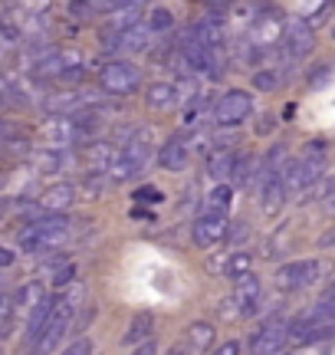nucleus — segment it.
Returning <instances> with one entry per match:
<instances>
[{"label":"nucleus","instance_id":"nucleus-1","mask_svg":"<svg viewBox=\"0 0 335 355\" xmlns=\"http://www.w3.org/2000/svg\"><path fill=\"white\" fill-rule=\"evenodd\" d=\"M69 217L66 214H46L39 217V220H33V224H26L24 230H20V247H24L26 254H43V250H50V247H56V243L63 241L66 234H69Z\"/></svg>","mask_w":335,"mask_h":355},{"label":"nucleus","instance_id":"nucleus-2","mask_svg":"<svg viewBox=\"0 0 335 355\" xmlns=\"http://www.w3.org/2000/svg\"><path fill=\"white\" fill-rule=\"evenodd\" d=\"M148 158H152V132L148 128H138L129 141H125V148L118 152L116 165H112V181H129L148 165Z\"/></svg>","mask_w":335,"mask_h":355},{"label":"nucleus","instance_id":"nucleus-3","mask_svg":"<svg viewBox=\"0 0 335 355\" xmlns=\"http://www.w3.org/2000/svg\"><path fill=\"white\" fill-rule=\"evenodd\" d=\"M289 319L283 316V313H273V316H266L263 322H260L257 336L250 339V349H253V355H276L280 352V345L289 339Z\"/></svg>","mask_w":335,"mask_h":355},{"label":"nucleus","instance_id":"nucleus-4","mask_svg":"<svg viewBox=\"0 0 335 355\" xmlns=\"http://www.w3.org/2000/svg\"><path fill=\"white\" fill-rule=\"evenodd\" d=\"M250 112H253V96L244 89H230L214 105V122H217V128H237Z\"/></svg>","mask_w":335,"mask_h":355},{"label":"nucleus","instance_id":"nucleus-5","mask_svg":"<svg viewBox=\"0 0 335 355\" xmlns=\"http://www.w3.org/2000/svg\"><path fill=\"white\" fill-rule=\"evenodd\" d=\"M99 83H102L105 92H112V96H132L135 89L142 86V69L132 63H105L102 73H99Z\"/></svg>","mask_w":335,"mask_h":355},{"label":"nucleus","instance_id":"nucleus-6","mask_svg":"<svg viewBox=\"0 0 335 355\" xmlns=\"http://www.w3.org/2000/svg\"><path fill=\"white\" fill-rule=\"evenodd\" d=\"M73 306L66 303L63 296H56V313H53L50 326H46V332H43V339L37 343V349L33 352L37 355H53V349L60 345V339H63L66 332H69V326H73Z\"/></svg>","mask_w":335,"mask_h":355},{"label":"nucleus","instance_id":"nucleus-7","mask_svg":"<svg viewBox=\"0 0 335 355\" xmlns=\"http://www.w3.org/2000/svg\"><path fill=\"white\" fill-rule=\"evenodd\" d=\"M319 277V260H293V263H283L276 270V286L280 290H302L316 283Z\"/></svg>","mask_w":335,"mask_h":355},{"label":"nucleus","instance_id":"nucleus-8","mask_svg":"<svg viewBox=\"0 0 335 355\" xmlns=\"http://www.w3.org/2000/svg\"><path fill=\"white\" fill-rule=\"evenodd\" d=\"M227 230H230V224H227V217L224 214L201 211V217L194 220V227H191V237H194V243H197L201 250H207V247H214V243L224 241V237H227Z\"/></svg>","mask_w":335,"mask_h":355},{"label":"nucleus","instance_id":"nucleus-9","mask_svg":"<svg viewBox=\"0 0 335 355\" xmlns=\"http://www.w3.org/2000/svg\"><path fill=\"white\" fill-rule=\"evenodd\" d=\"M312 43H316V37H312V30L306 26V20H302V17L286 20V33H283V46H280V50H283L289 60L306 56V53L312 50Z\"/></svg>","mask_w":335,"mask_h":355},{"label":"nucleus","instance_id":"nucleus-10","mask_svg":"<svg viewBox=\"0 0 335 355\" xmlns=\"http://www.w3.org/2000/svg\"><path fill=\"white\" fill-rule=\"evenodd\" d=\"M79 63H82V56H79L76 50H50L33 63V73H37V76H60L63 79L69 69H79Z\"/></svg>","mask_w":335,"mask_h":355},{"label":"nucleus","instance_id":"nucleus-11","mask_svg":"<svg viewBox=\"0 0 335 355\" xmlns=\"http://www.w3.org/2000/svg\"><path fill=\"white\" fill-rule=\"evenodd\" d=\"M283 33H286L283 17H257V20H253L250 43L260 46V50H273V46H283Z\"/></svg>","mask_w":335,"mask_h":355},{"label":"nucleus","instance_id":"nucleus-12","mask_svg":"<svg viewBox=\"0 0 335 355\" xmlns=\"http://www.w3.org/2000/svg\"><path fill=\"white\" fill-rule=\"evenodd\" d=\"M152 46V30L148 24H138L132 26L129 33H122V37H105V50L109 53H145Z\"/></svg>","mask_w":335,"mask_h":355},{"label":"nucleus","instance_id":"nucleus-13","mask_svg":"<svg viewBox=\"0 0 335 355\" xmlns=\"http://www.w3.org/2000/svg\"><path fill=\"white\" fill-rule=\"evenodd\" d=\"M43 139L50 141L53 148H60V152H63L66 145H76L79 128H76V122H73V115H53L50 122L43 125Z\"/></svg>","mask_w":335,"mask_h":355},{"label":"nucleus","instance_id":"nucleus-14","mask_svg":"<svg viewBox=\"0 0 335 355\" xmlns=\"http://www.w3.org/2000/svg\"><path fill=\"white\" fill-rule=\"evenodd\" d=\"M118 152H122V148H116L112 141H92L89 148L82 152V162L89 168V175H105V171H112Z\"/></svg>","mask_w":335,"mask_h":355},{"label":"nucleus","instance_id":"nucleus-15","mask_svg":"<svg viewBox=\"0 0 335 355\" xmlns=\"http://www.w3.org/2000/svg\"><path fill=\"white\" fill-rule=\"evenodd\" d=\"M260 300H263V286H260V279L253 277V273L233 283V303L240 306L244 316H253V313H257Z\"/></svg>","mask_w":335,"mask_h":355},{"label":"nucleus","instance_id":"nucleus-16","mask_svg":"<svg viewBox=\"0 0 335 355\" xmlns=\"http://www.w3.org/2000/svg\"><path fill=\"white\" fill-rule=\"evenodd\" d=\"M138 24H142V3H116V10L105 24V37H122Z\"/></svg>","mask_w":335,"mask_h":355},{"label":"nucleus","instance_id":"nucleus-17","mask_svg":"<svg viewBox=\"0 0 335 355\" xmlns=\"http://www.w3.org/2000/svg\"><path fill=\"white\" fill-rule=\"evenodd\" d=\"M76 194H79V191L73 188L69 181H60V184H50V188L43 191L37 204L43 207V211H46V214H63L66 207L76 201Z\"/></svg>","mask_w":335,"mask_h":355},{"label":"nucleus","instance_id":"nucleus-18","mask_svg":"<svg viewBox=\"0 0 335 355\" xmlns=\"http://www.w3.org/2000/svg\"><path fill=\"white\" fill-rule=\"evenodd\" d=\"M191 37L197 40L204 50H224V43H227V26L220 24V20L201 17V20L191 26Z\"/></svg>","mask_w":335,"mask_h":355},{"label":"nucleus","instance_id":"nucleus-19","mask_svg":"<svg viewBox=\"0 0 335 355\" xmlns=\"http://www.w3.org/2000/svg\"><path fill=\"white\" fill-rule=\"evenodd\" d=\"M188 155H191L188 139H184V135H171V139L158 148V165L165 168V171H181V168L188 165Z\"/></svg>","mask_w":335,"mask_h":355},{"label":"nucleus","instance_id":"nucleus-20","mask_svg":"<svg viewBox=\"0 0 335 355\" xmlns=\"http://www.w3.org/2000/svg\"><path fill=\"white\" fill-rule=\"evenodd\" d=\"M53 313H56V300L53 296H46L43 303L30 313V319H26V343L37 349V343L43 339V332H46V326H50V319H53Z\"/></svg>","mask_w":335,"mask_h":355},{"label":"nucleus","instance_id":"nucleus-21","mask_svg":"<svg viewBox=\"0 0 335 355\" xmlns=\"http://www.w3.org/2000/svg\"><path fill=\"white\" fill-rule=\"evenodd\" d=\"M152 332H155V316L152 313H135L129 322V332L122 336V343L125 345H142L152 339Z\"/></svg>","mask_w":335,"mask_h":355},{"label":"nucleus","instance_id":"nucleus-22","mask_svg":"<svg viewBox=\"0 0 335 355\" xmlns=\"http://www.w3.org/2000/svg\"><path fill=\"white\" fill-rule=\"evenodd\" d=\"M286 194H289V191H286L283 178H280V181H273V184H266V188L260 191V201H263L260 207H263V214H266V217L280 214V211L286 207Z\"/></svg>","mask_w":335,"mask_h":355},{"label":"nucleus","instance_id":"nucleus-23","mask_svg":"<svg viewBox=\"0 0 335 355\" xmlns=\"http://www.w3.org/2000/svg\"><path fill=\"white\" fill-rule=\"evenodd\" d=\"M233 165H237V155L233 152H214L207 158V175L224 184V181L233 175Z\"/></svg>","mask_w":335,"mask_h":355},{"label":"nucleus","instance_id":"nucleus-24","mask_svg":"<svg viewBox=\"0 0 335 355\" xmlns=\"http://www.w3.org/2000/svg\"><path fill=\"white\" fill-rule=\"evenodd\" d=\"M250 270H253V254H246V250H233V254L227 257V263H224V273L230 279L250 277Z\"/></svg>","mask_w":335,"mask_h":355},{"label":"nucleus","instance_id":"nucleus-25","mask_svg":"<svg viewBox=\"0 0 335 355\" xmlns=\"http://www.w3.org/2000/svg\"><path fill=\"white\" fill-rule=\"evenodd\" d=\"M145 102H148V109H168V105H174V86L171 83H155V86H148V96H145Z\"/></svg>","mask_w":335,"mask_h":355},{"label":"nucleus","instance_id":"nucleus-26","mask_svg":"<svg viewBox=\"0 0 335 355\" xmlns=\"http://www.w3.org/2000/svg\"><path fill=\"white\" fill-rule=\"evenodd\" d=\"M329 194H335V175H323L316 184H309V188L299 194V204H312V201H325Z\"/></svg>","mask_w":335,"mask_h":355},{"label":"nucleus","instance_id":"nucleus-27","mask_svg":"<svg viewBox=\"0 0 335 355\" xmlns=\"http://www.w3.org/2000/svg\"><path fill=\"white\" fill-rule=\"evenodd\" d=\"M33 165H37L39 175H56V171L66 165V155L60 152V148H43V152H37Z\"/></svg>","mask_w":335,"mask_h":355},{"label":"nucleus","instance_id":"nucleus-28","mask_svg":"<svg viewBox=\"0 0 335 355\" xmlns=\"http://www.w3.org/2000/svg\"><path fill=\"white\" fill-rule=\"evenodd\" d=\"M253 168H257V158L250 152H240L237 155V165H233V188H244V184H250V178H253Z\"/></svg>","mask_w":335,"mask_h":355},{"label":"nucleus","instance_id":"nucleus-29","mask_svg":"<svg viewBox=\"0 0 335 355\" xmlns=\"http://www.w3.org/2000/svg\"><path fill=\"white\" fill-rule=\"evenodd\" d=\"M230 198H233V184H217V188L207 194L204 211H210V214H224V211L230 207Z\"/></svg>","mask_w":335,"mask_h":355},{"label":"nucleus","instance_id":"nucleus-30","mask_svg":"<svg viewBox=\"0 0 335 355\" xmlns=\"http://www.w3.org/2000/svg\"><path fill=\"white\" fill-rule=\"evenodd\" d=\"M188 343H191L197 352H207V349L214 345V326H210V322H191Z\"/></svg>","mask_w":335,"mask_h":355},{"label":"nucleus","instance_id":"nucleus-31","mask_svg":"<svg viewBox=\"0 0 335 355\" xmlns=\"http://www.w3.org/2000/svg\"><path fill=\"white\" fill-rule=\"evenodd\" d=\"M174 99L188 109L191 102L201 99V86H197V79L194 76H178V83H174Z\"/></svg>","mask_w":335,"mask_h":355},{"label":"nucleus","instance_id":"nucleus-32","mask_svg":"<svg viewBox=\"0 0 335 355\" xmlns=\"http://www.w3.org/2000/svg\"><path fill=\"white\" fill-rule=\"evenodd\" d=\"M233 145H240V132L237 128H214L210 132V148L214 152H230Z\"/></svg>","mask_w":335,"mask_h":355},{"label":"nucleus","instance_id":"nucleus-33","mask_svg":"<svg viewBox=\"0 0 335 355\" xmlns=\"http://www.w3.org/2000/svg\"><path fill=\"white\" fill-rule=\"evenodd\" d=\"M280 83H283V73L273 69V66H263V69L253 73V89H260V92H273Z\"/></svg>","mask_w":335,"mask_h":355},{"label":"nucleus","instance_id":"nucleus-34","mask_svg":"<svg viewBox=\"0 0 335 355\" xmlns=\"http://www.w3.org/2000/svg\"><path fill=\"white\" fill-rule=\"evenodd\" d=\"M43 300H46V293H43V286H39V283H26L24 290L17 293V303L24 306V309H30V313H33Z\"/></svg>","mask_w":335,"mask_h":355},{"label":"nucleus","instance_id":"nucleus-35","mask_svg":"<svg viewBox=\"0 0 335 355\" xmlns=\"http://www.w3.org/2000/svg\"><path fill=\"white\" fill-rule=\"evenodd\" d=\"M171 24H174V17H171L168 7H155V10L148 13V30H152V33H161V30H168Z\"/></svg>","mask_w":335,"mask_h":355},{"label":"nucleus","instance_id":"nucleus-36","mask_svg":"<svg viewBox=\"0 0 335 355\" xmlns=\"http://www.w3.org/2000/svg\"><path fill=\"white\" fill-rule=\"evenodd\" d=\"M332 73H335V63L332 60H323L319 66H312L306 79H309V86H325V83L332 79Z\"/></svg>","mask_w":335,"mask_h":355},{"label":"nucleus","instance_id":"nucleus-37","mask_svg":"<svg viewBox=\"0 0 335 355\" xmlns=\"http://www.w3.org/2000/svg\"><path fill=\"white\" fill-rule=\"evenodd\" d=\"M325 152H329V145H325L323 139H316V141H306V145H302V155H299V158H312V162H325Z\"/></svg>","mask_w":335,"mask_h":355},{"label":"nucleus","instance_id":"nucleus-38","mask_svg":"<svg viewBox=\"0 0 335 355\" xmlns=\"http://www.w3.org/2000/svg\"><path fill=\"white\" fill-rule=\"evenodd\" d=\"M73 277H76V263H63L60 270H53L50 279L56 283V286H69L73 283Z\"/></svg>","mask_w":335,"mask_h":355},{"label":"nucleus","instance_id":"nucleus-39","mask_svg":"<svg viewBox=\"0 0 335 355\" xmlns=\"http://www.w3.org/2000/svg\"><path fill=\"white\" fill-rule=\"evenodd\" d=\"M132 201H138V204H158V201H161V191H158L155 184H145V188H138L135 194H132Z\"/></svg>","mask_w":335,"mask_h":355},{"label":"nucleus","instance_id":"nucleus-40","mask_svg":"<svg viewBox=\"0 0 335 355\" xmlns=\"http://www.w3.org/2000/svg\"><path fill=\"white\" fill-rule=\"evenodd\" d=\"M0 148H3L7 155H17V158H20V155L30 152V141H26V139H7Z\"/></svg>","mask_w":335,"mask_h":355},{"label":"nucleus","instance_id":"nucleus-41","mask_svg":"<svg viewBox=\"0 0 335 355\" xmlns=\"http://www.w3.org/2000/svg\"><path fill=\"white\" fill-rule=\"evenodd\" d=\"M227 237H230V243H240L250 237V227H246V220H237L230 230H227Z\"/></svg>","mask_w":335,"mask_h":355},{"label":"nucleus","instance_id":"nucleus-42","mask_svg":"<svg viewBox=\"0 0 335 355\" xmlns=\"http://www.w3.org/2000/svg\"><path fill=\"white\" fill-rule=\"evenodd\" d=\"M63 355H92V343L89 339H76L73 345H66Z\"/></svg>","mask_w":335,"mask_h":355},{"label":"nucleus","instance_id":"nucleus-43","mask_svg":"<svg viewBox=\"0 0 335 355\" xmlns=\"http://www.w3.org/2000/svg\"><path fill=\"white\" fill-rule=\"evenodd\" d=\"M273 128H276V119H273V115H260V122L253 125V132H257V135H270Z\"/></svg>","mask_w":335,"mask_h":355},{"label":"nucleus","instance_id":"nucleus-44","mask_svg":"<svg viewBox=\"0 0 335 355\" xmlns=\"http://www.w3.org/2000/svg\"><path fill=\"white\" fill-rule=\"evenodd\" d=\"M10 313H13V300L10 296H0V329L10 322Z\"/></svg>","mask_w":335,"mask_h":355},{"label":"nucleus","instance_id":"nucleus-45","mask_svg":"<svg viewBox=\"0 0 335 355\" xmlns=\"http://www.w3.org/2000/svg\"><path fill=\"white\" fill-rule=\"evenodd\" d=\"M132 355H158V343H155V339H148V343L135 345V352H132Z\"/></svg>","mask_w":335,"mask_h":355},{"label":"nucleus","instance_id":"nucleus-46","mask_svg":"<svg viewBox=\"0 0 335 355\" xmlns=\"http://www.w3.org/2000/svg\"><path fill=\"white\" fill-rule=\"evenodd\" d=\"M329 247H335V227H329L323 237H319V250H329Z\"/></svg>","mask_w":335,"mask_h":355},{"label":"nucleus","instance_id":"nucleus-47","mask_svg":"<svg viewBox=\"0 0 335 355\" xmlns=\"http://www.w3.org/2000/svg\"><path fill=\"white\" fill-rule=\"evenodd\" d=\"M13 96V86H10V79L7 76H0V102H7Z\"/></svg>","mask_w":335,"mask_h":355},{"label":"nucleus","instance_id":"nucleus-48","mask_svg":"<svg viewBox=\"0 0 335 355\" xmlns=\"http://www.w3.org/2000/svg\"><path fill=\"white\" fill-rule=\"evenodd\" d=\"M214 355H240V343H224Z\"/></svg>","mask_w":335,"mask_h":355},{"label":"nucleus","instance_id":"nucleus-49","mask_svg":"<svg viewBox=\"0 0 335 355\" xmlns=\"http://www.w3.org/2000/svg\"><path fill=\"white\" fill-rule=\"evenodd\" d=\"M13 260H17V254H13V250H7V247H0V266H10Z\"/></svg>","mask_w":335,"mask_h":355},{"label":"nucleus","instance_id":"nucleus-50","mask_svg":"<svg viewBox=\"0 0 335 355\" xmlns=\"http://www.w3.org/2000/svg\"><path fill=\"white\" fill-rule=\"evenodd\" d=\"M323 211H325L329 217H335V194H329V198L323 201Z\"/></svg>","mask_w":335,"mask_h":355},{"label":"nucleus","instance_id":"nucleus-51","mask_svg":"<svg viewBox=\"0 0 335 355\" xmlns=\"http://www.w3.org/2000/svg\"><path fill=\"white\" fill-rule=\"evenodd\" d=\"M7 207H10V204H7V201H3V198H0V217L7 214Z\"/></svg>","mask_w":335,"mask_h":355},{"label":"nucleus","instance_id":"nucleus-52","mask_svg":"<svg viewBox=\"0 0 335 355\" xmlns=\"http://www.w3.org/2000/svg\"><path fill=\"white\" fill-rule=\"evenodd\" d=\"M168 355H184V352H181V349H178V345H174V349H171V352H168Z\"/></svg>","mask_w":335,"mask_h":355},{"label":"nucleus","instance_id":"nucleus-53","mask_svg":"<svg viewBox=\"0 0 335 355\" xmlns=\"http://www.w3.org/2000/svg\"><path fill=\"white\" fill-rule=\"evenodd\" d=\"M0 184H3V175H0Z\"/></svg>","mask_w":335,"mask_h":355}]
</instances>
